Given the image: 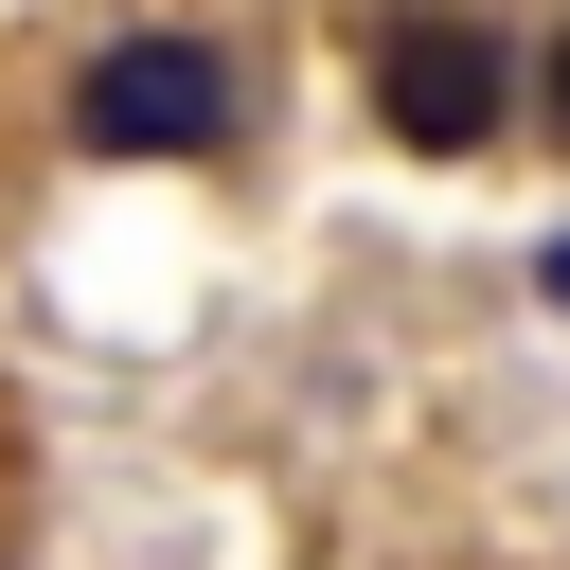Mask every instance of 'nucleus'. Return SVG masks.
Here are the masks:
<instances>
[{"label":"nucleus","instance_id":"f257e3e1","mask_svg":"<svg viewBox=\"0 0 570 570\" xmlns=\"http://www.w3.org/2000/svg\"><path fill=\"white\" fill-rule=\"evenodd\" d=\"M374 125H392L410 160H481V142L517 125V53H499V18H463V0L374 18Z\"/></svg>","mask_w":570,"mask_h":570},{"label":"nucleus","instance_id":"f03ea898","mask_svg":"<svg viewBox=\"0 0 570 570\" xmlns=\"http://www.w3.org/2000/svg\"><path fill=\"white\" fill-rule=\"evenodd\" d=\"M71 142L89 160H214L232 142V53L214 36H107L71 71Z\"/></svg>","mask_w":570,"mask_h":570},{"label":"nucleus","instance_id":"7ed1b4c3","mask_svg":"<svg viewBox=\"0 0 570 570\" xmlns=\"http://www.w3.org/2000/svg\"><path fill=\"white\" fill-rule=\"evenodd\" d=\"M534 107H552V142H570V36H552V71H534Z\"/></svg>","mask_w":570,"mask_h":570},{"label":"nucleus","instance_id":"20e7f679","mask_svg":"<svg viewBox=\"0 0 570 570\" xmlns=\"http://www.w3.org/2000/svg\"><path fill=\"white\" fill-rule=\"evenodd\" d=\"M552 303H570V249H552Z\"/></svg>","mask_w":570,"mask_h":570}]
</instances>
